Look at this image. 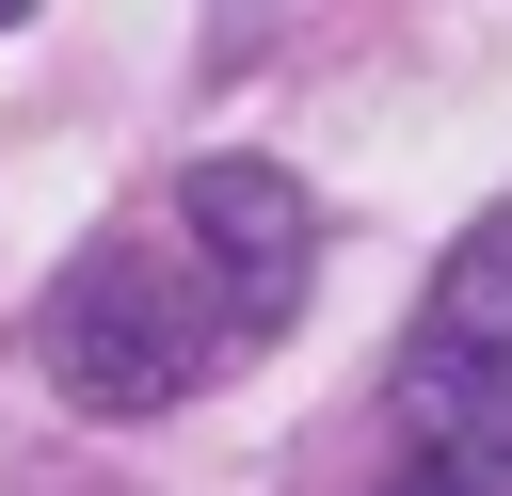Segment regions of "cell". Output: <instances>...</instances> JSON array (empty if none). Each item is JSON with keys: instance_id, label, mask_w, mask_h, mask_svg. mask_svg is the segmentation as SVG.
I'll return each mask as SVG.
<instances>
[{"instance_id": "3", "label": "cell", "mask_w": 512, "mask_h": 496, "mask_svg": "<svg viewBox=\"0 0 512 496\" xmlns=\"http://www.w3.org/2000/svg\"><path fill=\"white\" fill-rule=\"evenodd\" d=\"M16 16H32V0H0V32H16Z\"/></svg>"}, {"instance_id": "2", "label": "cell", "mask_w": 512, "mask_h": 496, "mask_svg": "<svg viewBox=\"0 0 512 496\" xmlns=\"http://www.w3.org/2000/svg\"><path fill=\"white\" fill-rule=\"evenodd\" d=\"M384 496H512V208L448 240L384 368Z\"/></svg>"}, {"instance_id": "1", "label": "cell", "mask_w": 512, "mask_h": 496, "mask_svg": "<svg viewBox=\"0 0 512 496\" xmlns=\"http://www.w3.org/2000/svg\"><path fill=\"white\" fill-rule=\"evenodd\" d=\"M304 272H320L304 176H272V160H192V176H160L144 208H112V224L64 256L32 352H48V384H64L80 416H176V400L240 384V368L288 336Z\"/></svg>"}]
</instances>
